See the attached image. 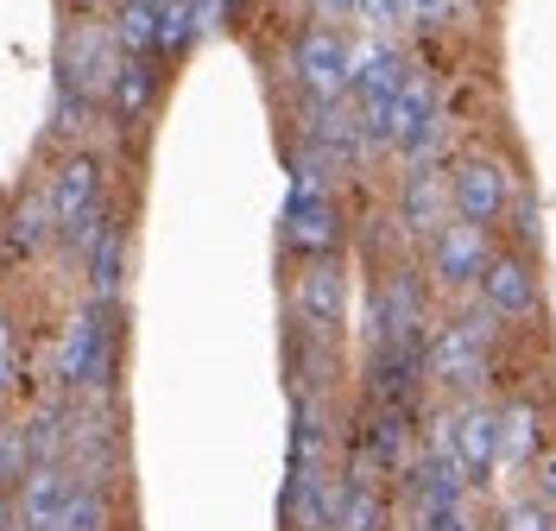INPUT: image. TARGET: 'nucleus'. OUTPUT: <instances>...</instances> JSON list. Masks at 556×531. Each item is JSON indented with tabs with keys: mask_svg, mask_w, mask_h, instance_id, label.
I'll return each mask as SVG.
<instances>
[{
	"mask_svg": "<svg viewBox=\"0 0 556 531\" xmlns=\"http://www.w3.org/2000/svg\"><path fill=\"white\" fill-rule=\"evenodd\" d=\"M45 210H51L58 241L83 253V241H89L96 222H102V165H96L89 152L58 159V172L45 177Z\"/></svg>",
	"mask_w": 556,
	"mask_h": 531,
	"instance_id": "1",
	"label": "nucleus"
},
{
	"mask_svg": "<svg viewBox=\"0 0 556 531\" xmlns=\"http://www.w3.org/2000/svg\"><path fill=\"white\" fill-rule=\"evenodd\" d=\"M486 342H493V329L481 317H462L437 336H424V380L450 392H475L486 380Z\"/></svg>",
	"mask_w": 556,
	"mask_h": 531,
	"instance_id": "2",
	"label": "nucleus"
},
{
	"mask_svg": "<svg viewBox=\"0 0 556 531\" xmlns=\"http://www.w3.org/2000/svg\"><path fill=\"white\" fill-rule=\"evenodd\" d=\"M291 76H298V89L311 102H342L348 76H354V38L336 20H316L311 33L298 38V51H291Z\"/></svg>",
	"mask_w": 556,
	"mask_h": 531,
	"instance_id": "3",
	"label": "nucleus"
},
{
	"mask_svg": "<svg viewBox=\"0 0 556 531\" xmlns=\"http://www.w3.org/2000/svg\"><path fill=\"white\" fill-rule=\"evenodd\" d=\"M443 184H450V215H462V222H486L493 228L506 215V203H513V177L486 152H462L443 172Z\"/></svg>",
	"mask_w": 556,
	"mask_h": 531,
	"instance_id": "4",
	"label": "nucleus"
},
{
	"mask_svg": "<svg viewBox=\"0 0 556 531\" xmlns=\"http://www.w3.org/2000/svg\"><path fill=\"white\" fill-rule=\"evenodd\" d=\"M486 260H493V228H486V222L450 215V222L430 235V273H437L443 291H468V285L486 273Z\"/></svg>",
	"mask_w": 556,
	"mask_h": 531,
	"instance_id": "5",
	"label": "nucleus"
},
{
	"mask_svg": "<svg viewBox=\"0 0 556 531\" xmlns=\"http://www.w3.org/2000/svg\"><path fill=\"white\" fill-rule=\"evenodd\" d=\"M285 248L316 260V253L342 248V210L329 197V184H298L291 203H285Z\"/></svg>",
	"mask_w": 556,
	"mask_h": 531,
	"instance_id": "6",
	"label": "nucleus"
},
{
	"mask_svg": "<svg viewBox=\"0 0 556 531\" xmlns=\"http://www.w3.org/2000/svg\"><path fill=\"white\" fill-rule=\"evenodd\" d=\"M70 488H76V475H70L64 462H26L20 481H13L20 531H58V519H64V506H70Z\"/></svg>",
	"mask_w": 556,
	"mask_h": 531,
	"instance_id": "7",
	"label": "nucleus"
},
{
	"mask_svg": "<svg viewBox=\"0 0 556 531\" xmlns=\"http://www.w3.org/2000/svg\"><path fill=\"white\" fill-rule=\"evenodd\" d=\"M443 443H450L455 468L468 475V481H486L493 475V462H500V412L493 405H462L450 425H443Z\"/></svg>",
	"mask_w": 556,
	"mask_h": 531,
	"instance_id": "8",
	"label": "nucleus"
},
{
	"mask_svg": "<svg viewBox=\"0 0 556 531\" xmlns=\"http://www.w3.org/2000/svg\"><path fill=\"white\" fill-rule=\"evenodd\" d=\"M298 317H304V329L311 336H336L342 329V311H348V279L342 266H336V253H316L311 266L298 273Z\"/></svg>",
	"mask_w": 556,
	"mask_h": 531,
	"instance_id": "9",
	"label": "nucleus"
},
{
	"mask_svg": "<svg viewBox=\"0 0 556 531\" xmlns=\"http://www.w3.org/2000/svg\"><path fill=\"white\" fill-rule=\"evenodd\" d=\"M443 222H450V184H443L437 159H424V165H412V172L399 177V228L412 241H430Z\"/></svg>",
	"mask_w": 556,
	"mask_h": 531,
	"instance_id": "10",
	"label": "nucleus"
},
{
	"mask_svg": "<svg viewBox=\"0 0 556 531\" xmlns=\"http://www.w3.org/2000/svg\"><path fill=\"white\" fill-rule=\"evenodd\" d=\"M475 285H481L486 317L519 323V317L538 311V273H531V260H519V253H493V260H486V273Z\"/></svg>",
	"mask_w": 556,
	"mask_h": 531,
	"instance_id": "11",
	"label": "nucleus"
},
{
	"mask_svg": "<svg viewBox=\"0 0 556 531\" xmlns=\"http://www.w3.org/2000/svg\"><path fill=\"white\" fill-rule=\"evenodd\" d=\"M108 342H114V329H108L102 311L70 317L64 354H58V380H64V387H96V380L108 374Z\"/></svg>",
	"mask_w": 556,
	"mask_h": 531,
	"instance_id": "12",
	"label": "nucleus"
},
{
	"mask_svg": "<svg viewBox=\"0 0 556 531\" xmlns=\"http://www.w3.org/2000/svg\"><path fill=\"white\" fill-rule=\"evenodd\" d=\"M83 253H89V279H96V304H108L114 291H121V266H127V228L114 222V215L102 210V222H96V235L83 241Z\"/></svg>",
	"mask_w": 556,
	"mask_h": 531,
	"instance_id": "13",
	"label": "nucleus"
},
{
	"mask_svg": "<svg viewBox=\"0 0 556 531\" xmlns=\"http://www.w3.org/2000/svg\"><path fill=\"white\" fill-rule=\"evenodd\" d=\"M102 96L114 102V114H121V121H139V114L152 108V96H159V71H152V58H127V51H121Z\"/></svg>",
	"mask_w": 556,
	"mask_h": 531,
	"instance_id": "14",
	"label": "nucleus"
},
{
	"mask_svg": "<svg viewBox=\"0 0 556 531\" xmlns=\"http://www.w3.org/2000/svg\"><path fill=\"white\" fill-rule=\"evenodd\" d=\"M538 456H544V412H538L531 399H519V405L500 412V462L531 468Z\"/></svg>",
	"mask_w": 556,
	"mask_h": 531,
	"instance_id": "15",
	"label": "nucleus"
},
{
	"mask_svg": "<svg viewBox=\"0 0 556 531\" xmlns=\"http://www.w3.org/2000/svg\"><path fill=\"white\" fill-rule=\"evenodd\" d=\"M108 38H114V51H127V58H152V51H159V13H152L146 0H121L114 20H108Z\"/></svg>",
	"mask_w": 556,
	"mask_h": 531,
	"instance_id": "16",
	"label": "nucleus"
},
{
	"mask_svg": "<svg viewBox=\"0 0 556 531\" xmlns=\"http://www.w3.org/2000/svg\"><path fill=\"white\" fill-rule=\"evenodd\" d=\"M329 531H386V506L367 481H354L329 500Z\"/></svg>",
	"mask_w": 556,
	"mask_h": 531,
	"instance_id": "17",
	"label": "nucleus"
},
{
	"mask_svg": "<svg viewBox=\"0 0 556 531\" xmlns=\"http://www.w3.org/2000/svg\"><path fill=\"white\" fill-rule=\"evenodd\" d=\"M51 241H58V228H51L45 190H38V197H26V203L13 210V253H26V260H33V253H45Z\"/></svg>",
	"mask_w": 556,
	"mask_h": 531,
	"instance_id": "18",
	"label": "nucleus"
},
{
	"mask_svg": "<svg viewBox=\"0 0 556 531\" xmlns=\"http://www.w3.org/2000/svg\"><path fill=\"white\" fill-rule=\"evenodd\" d=\"M348 20H361L374 38H399V33H412V0H354Z\"/></svg>",
	"mask_w": 556,
	"mask_h": 531,
	"instance_id": "19",
	"label": "nucleus"
},
{
	"mask_svg": "<svg viewBox=\"0 0 556 531\" xmlns=\"http://www.w3.org/2000/svg\"><path fill=\"white\" fill-rule=\"evenodd\" d=\"M58 531H108V494H102V488L76 481V488H70L64 519H58Z\"/></svg>",
	"mask_w": 556,
	"mask_h": 531,
	"instance_id": "20",
	"label": "nucleus"
},
{
	"mask_svg": "<svg viewBox=\"0 0 556 531\" xmlns=\"http://www.w3.org/2000/svg\"><path fill=\"white\" fill-rule=\"evenodd\" d=\"M83 121H89V96H83L70 76H58V89H51V134H58V140H76Z\"/></svg>",
	"mask_w": 556,
	"mask_h": 531,
	"instance_id": "21",
	"label": "nucleus"
},
{
	"mask_svg": "<svg viewBox=\"0 0 556 531\" xmlns=\"http://www.w3.org/2000/svg\"><path fill=\"white\" fill-rule=\"evenodd\" d=\"M468 13V0H412V33H443Z\"/></svg>",
	"mask_w": 556,
	"mask_h": 531,
	"instance_id": "22",
	"label": "nucleus"
},
{
	"mask_svg": "<svg viewBox=\"0 0 556 531\" xmlns=\"http://www.w3.org/2000/svg\"><path fill=\"white\" fill-rule=\"evenodd\" d=\"M500 531H556V513L538 506V500H513V506L500 513Z\"/></svg>",
	"mask_w": 556,
	"mask_h": 531,
	"instance_id": "23",
	"label": "nucleus"
},
{
	"mask_svg": "<svg viewBox=\"0 0 556 531\" xmlns=\"http://www.w3.org/2000/svg\"><path fill=\"white\" fill-rule=\"evenodd\" d=\"M26 468V430L20 425H0V488H13Z\"/></svg>",
	"mask_w": 556,
	"mask_h": 531,
	"instance_id": "24",
	"label": "nucleus"
},
{
	"mask_svg": "<svg viewBox=\"0 0 556 531\" xmlns=\"http://www.w3.org/2000/svg\"><path fill=\"white\" fill-rule=\"evenodd\" d=\"M531 500L556 513V450H544V456L531 462Z\"/></svg>",
	"mask_w": 556,
	"mask_h": 531,
	"instance_id": "25",
	"label": "nucleus"
},
{
	"mask_svg": "<svg viewBox=\"0 0 556 531\" xmlns=\"http://www.w3.org/2000/svg\"><path fill=\"white\" fill-rule=\"evenodd\" d=\"M13 392V323L0 317V399Z\"/></svg>",
	"mask_w": 556,
	"mask_h": 531,
	"instance_id": "26",
	"label": "nucleus"
},
{
	"mask_svg": "<svg viewBox=\"0 0 556 531\" xmlns=\"http://www.w3.org/2000/svg\"><path fill=\"white\" fill-rule=\"evenodd\" d=\"M0 531H20V513H13V494L0 488Z\"/></svg>",
	"mask_w": 556,
	"mask_h": 531,
	"instance_id": "27",
	"label": "nucleus"
},
{
	"mask_svg": "<svg viewBox=\"0 0 556 531\" xmlns=\"http://www.w3.org/2000/svg\"><path fill=\"white\" fill-rule=\"evenodd\" d=\"M316 7H323V20H348L354 13V0H316Z\"/></svg>",
	"mask_w": 556,
	"mask_h": 531,
	"instance_id": "28",
	"label": "nucleus"
},
{
	"mask_svg": "<svg viewBox=\"0 0 556 531\" xmlns=\"http://www.w3.org/2000/svg\"><path fill=\"white\" fill-rule=\"evenodd\" d=\"M146 7H152V13H177V7H184V0H146Z\"/></svg>",
	"mask_w": 556,
	"mask_h": 531,
	"instance_id": "29",
	"label": "nucleus"
},
{
	"mask_svg": "<svg viewBox=\"0 0 556 531\" xmlns=\"http://www.w3.org/2000/svg\"><path fill=\"white\" fill-rule=\"evenodd\" d=\"M291 7H316V0H291Z\"/></svg>",
	"mask_w": 556,
	"mask_h": 531,
	"instance_id": "30",
	"label": "nucleus"
}]
</instances>
